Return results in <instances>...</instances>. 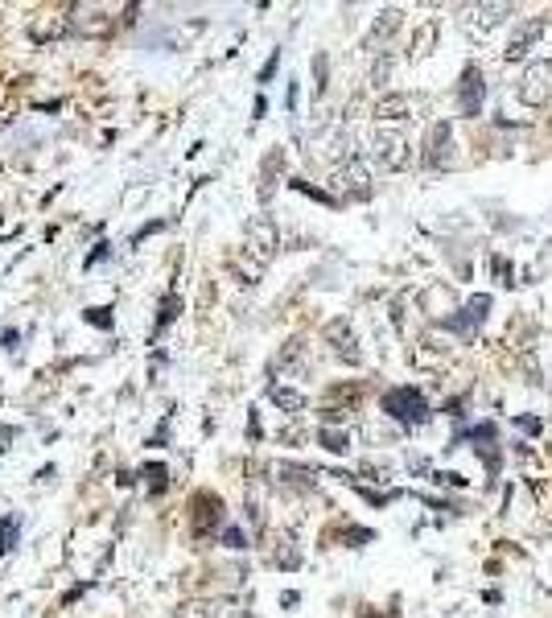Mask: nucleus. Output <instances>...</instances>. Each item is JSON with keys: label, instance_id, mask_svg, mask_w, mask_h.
Masks as SVG:
<instances>
[{"label": "nucleus", "instance_id": "1", "mask_svg": "<svg viewBox=\"0 0 552 618\" xmlns=\"http://www.w3.org/2000/svg\"><path fill=\"white\" fill-rule=\"evenodd\" d=\"M511 13H515V5H499V0H487V5H466L462 17H458V25H462V33H466L470 42H487Z\"/></svg>", "mask_w": 552, "mask_h": 618}, {"label": "nucleus", "instance_id": "2", "mask_svg": "<svg viewBox=\"0 0 552 618\" xmlns=\"http://www.w3.org/2000/svg\"><path fill=\"white\" fill-rule=\"evenodd\" d=\"M367 145H371V157H375V165L392 169V174H400V169H408V165H412V145H408V136H404V132H392V128H375Z\"/></svg>", "mask_w": 552, "mask_h": 618}, {"label": "nucleus", "instance_id": "3", "mask_svg": "<svg viewBox=\"0 0 552 618\" xmlns=\"http://www.w3.org/2000/svg\"><path fill=\"white\" fill-rule=\"evenodd\" d=\"M515 95H520V103H528V108H544L552 99V58L528 62L520 83H515Z\"/></svg>", "mask_w": 552, "mask_h": 618}, {"label": "nucleus", "instance_id": "4", "mask_svg": "<svg viewBox=\"0 0 552 618\" xmlns=\"http://www.w3.org/2000/svg\"><path fill=\"white\" fill-rule=\"evenodd\" d=\"M244 244H248V256L256 260V268H264L276 256V248H281V231H276V223L268 215H252L244 227Z\"/></svg>", "mask_w": 552, "mask_h": 618}, {"label": "nucleus", "instance_id": "5", "mask_svg": "<svg viewBox=\"0 0 552 618\" xmlns=\"http://www.w3.org/2000/svg\"><path fill=\"white\" fill-rule=\"evenodd\" d=\"M334 190L342 194V198H351V202H367L371 194H375V186H371V174H367V165L363 161H342L338 169H334Z\"/></svg>", "mask_w": 552, "mask_h": 618}, {"label": "nucleus", "instance_id": "6", "mask_svg": "<svg viewBox=\"0 0 552 618\" xmlns=\"http://www.w3.org/2000/svg\"><path fill=\"white\" fill-rule=\"evenodd\" d=\"M384 412L396 417L400 425H421L429 417V404H425V396L417 388H392L384 396Z\"/></svg>", "mask_w": 552, "mask_h": 618}, {"label": "nucleus", "instance_id": "7", "mask_svg": "<svg viewBox=\"0 0 552 618\" xmlns=\"http://www.w3.org/2000/svg\"><path fill=\"white\" fill-rule=\"evenodd\" d=\"M417 112H421V99H417V95H404V91L384 95V99L375 103V120L384 124V128H388V124H408Z\"/></svg>", "mask_w": 552, "mask_h": 618}, {"label": "nucleus", "instance_id": "8", "mask_svg": "<svg viewBox=\"0 0 552 618\" xmlns=\"http://www.w3.org/2000/svg\"><path fill=\"white\" fill-rule=\"evenodd\" d=\"M548 33V17H528L520 29L511 33V42H507V50H503V58L507 62H520V58H528L532 54V46Z\"/></svg>", "mask_w": 552, "mask_h": 618}, {"label": "nucleus", "instance_id": "9", "mask_svg": "<svg viewBox=\"0 0 552 618\" xmlns=\"http://www.w3.org/2000/svg\"><path fill=\"white\" fill-rule=\"evenodd\" d=\"M326 342L334 347V355H338L342 363H351V367H359V363H363V351H359L355 330H351V322H347V318H334V322L326 326Z\"/></svg>", "mask_w": 552, "mask_h": 618}, {"label": "nucleus", "instance_id": "10", "mask_svg": "<svg viewBox=\"0 0 552 618\" xmlns=\"http://www.w3.org/2000/svg\"><path fill=\"white\" fill-rule=\"evenodd\" d=\"M190 507H194V532H198V536L215 532V528L223 524V499H219V495H211V491H198Z\"/></svg>", "mask_w": 552, "mask_h": 618}, {"label": "nucleus", "instance_id": "11", "mask_svg": "<svg viewBox=\"0 0 552 618\" xmlns=\"http://www.w3.org/2000/svg\"><path fill=\"white\" fill-rule=\"evenodd\" d=\"M174 618H248V610L231 598H219V602H186Z\"/></svg>", "mask_w": 552, "mask_h": 618}, {"label": "nucleus", "instance_id": "12", "mask_svg": "<svg viewBox=\"0 0 552 618\" xmlns=\"http://www.w3.org/2000/svg\"><path fill=\"white\" fill-rule=\"evenodd\" d=\"M450 149H454L450 124H437L433 136H429V165H450Z\"/></svg>", "mask_w": 552, "mask_h": 618}, {"label": "nucleus", "instance_id": "13", "mask_svg": "<svg viewBox=\"0 0 552 618\" xmlns=\"http://www.w3.org/2000/svg\"><path fill=\"white\" fill-rule=\"evenodd\" d=\"M71 25H75L79 33H87V38H108V33L116 29V21L103 17V13H79Z\"/></svg>", "mask_w": 552, "mask_h": 618}, {"label": "nucleus", "instance_id": "14", "mask_svg": "<svg viewBox=\"0 0 552 618\" xmlns=\"http://www.w3.org/2000/svg\"><path fill=\"white\" fill-rule=\"evenodd\" d=\"M478 108H482V79H478V71L470 66L466 79H462V112H466V116H474Z\"/></svg>", "mask_w": 552, "mask_h": 618}, {"label": "nucleus", "instance_id": "15", "mask_svg": "<svg viewBox=\"0 0 552 618\" xmlns=\"http://www.w3.org/2000/svg\"><path fill=\"white\" fill-rule=\"evenodd\" d=\"M268 400H272L276 408H285V412H301V408H305V396H301L297 388H285V384H272V388H268Z\"/></svg>", "mask_w": 552, "mask_h": 618}, {"label": "nucleus", "instance_id": "16", "mask_svg": "<svg viewBox=\"0 0 552 618\" xmlns=\"http://www.w3.org/2000/svg\"><path fill=\"white\" fill-rule=\"evenodd\" d=\"M66 29H71V21L46 17V21H33V25H29V38H33V42H46V38H62Z\"/></svg>", "mask_w": 552, "mask_h": 618}, {"label": "nucleus", "instance_id": "17", "mask_svg": "<svg viewBox=\"0 0 552 618\" xmlns=\"http://www.w3.org/2000/svg\"><path fill=\"white\" fill-rule=\"evenodd\" d=\"M487 309H491V297H470V305H466V314L454 322L458 330H470V326H478L482 318H487Z\"/></svg>", "mask_w": 552, "mask_h": 618}, {"label": "nucleus", "instance_id": "18", "mask_svg": "<svg viewBox=\"0 0 552 618\" xmlns=\"http://www.w3.org/2000/svg\"><path fill=\"white\" fill-rule=\"evenodd\" d=\"M396 25H400V9H384V13H379V21H375V29H371V46L379 42V38H392V33H396Z\"/></svg>", "mask_w": 552, "mask_h": 618}, {"label": "nucleus", "instance_id": "19", "mask_svg": "<svg viewBox=\"0 0 552 618\" xmlns=\"http://www.w3.org/2000/svg\"><path fill=\"white\" fill-rule=\"evenodd\" d=\"M433 42H437V21H425L421 33L412 38V58H425V54L433 50Z\"/></svg>", "mask_w": 552, "mask_h": 618}, {"label": "nucleus", "instance_id": "20", "mask_svg": "<svg viewBox=\"0 0 552 618\" xmlns=\"http://www.w3.org/2000/svg\"><path fill=\"white\" fill-rule=\"evenodd\" d=\"M318 441L326 445L330 454H347V450H351V437L338 433V429H318Z\"/></svg>", "mask_w": 552, "mask_h": 618}, {"label": "nucleus", "instance_id": "21", "mask_svg": "<svg viewBox=\"0 0 552 618\" xmlns=\"http://www.w3.org/2000/svg\"><path fill=\"white\" fill-rule=\"evenodd\" d=\"M83 322H91V326H99V330H112L116 314H112L108 305H95V309H87V314H83Z\"/></svg>", "mask_w": 552, "mask_h": 618}, {"label": "nucleus", "instance_id": "22", "mask_svg": "<svg viewBox=\"0 0 552 618\" xmlns=\"http://www.w3.org/2000/svg\"><path fill=\"white\" fill-rule=\"evenodd\" d=\"M165 474H169V470H165L161 462H149V466L141 470V478H149V491H157V495L165 491Z\"/></svg>", "mask_w": 552, "mask_h": 618}, {"label": "nucleus", "instance_id": "23", "mask_svg": "<svg viewBox=\"0 0 552 618\" xmlns=\"http://www.w3.org/2000/svg\"><path fill=\"white\" fill-rule=\"evenodd\" d=\"M178 314H182V301H178V297H165V301H161V318H157V334H161L169 322H174Z\"/></svg>", "mask_w": 552, "mask_h": 618}, {"label": "nucleus", "instance_id": "24", "mask_svg": "<svg viewBox=\"0 0 552 618\" xmlns=\"http://www.w3.org/2000/svg\"><path fill=\"white\" fill-rule=\"evenodd\" d=\"M13 544H17V520H5L0 524V557H5Z\"/></svg>", "mask_w": 552, "mask_h": 618}, {"label": "nucleus", "instance_id": "25", "mask_svg": "<svg viewBox=\"0 0 552 618\" xmlns=\"http://www.w3.org/2000/svg\"><path fill=\"white\" fill-rule=\"evenodd\" d=\"M388 75H392V62H388V54H384V58L375 62V71H371V83H375V87H384V83H388Z\"/></svg>", "mask_w": 552, "mask_h": 618}, {"label": "nucleus", "instance_id": "26", "mask_svg": "<svg viewBox=\"0 0 552 618\" xmlns=\"http://www.w3.org/2000/svg\"><path fill=\"white\" fill-rule=\"evenodd\" d=\"M223 540H227V548H248V536L239 532V528H227V532H223Z\"/></svg>", "mask_w": 552, "mask_h": 618}, {"label": "nucleus", "instance_id": "27", "mask_svg": "<svg viewBox=\"0 0 552 618\" xmlns=\"http://www.w3.org/2000/svg\"><path fill=\"white\" fill-rule=\"evenodd\" d=\"M276 66H281V50H276V54H272V58L264 62V71H260V83H268V79L276 75Z\"/></svg>", "mask_w": 552, "mask_h": 618}, {"label": "nucleus", "instance_id": "28", "mask_svg": "<svg viewBox=\"0 0 552 618\" xmlns=\"http://www.w3.org/2000/svg\"><path fill=\"white\" fill-rule=\"evenodd\" d=\"M108 252H112V244H95V252L87 256V268H91V264H99V260H103V256H108Z\"/></svg>", "mask_w": 552, "mask_h": 618}, {"label": "nucleus", "instance_id": "29", "mask_svg": "<svg viewBox=\"0 0 552 618\" xmlns=\"http://www.w3.org/2000/svg\"><path fill=\"white\" fill-rule=\"evenodd\" d=\"M0 342H5V347H9V351H17V342H21V334H17V330H5V334H0Z\"/></svg>", "mask_w": 552, "mask_h": 618}]
</instances>
